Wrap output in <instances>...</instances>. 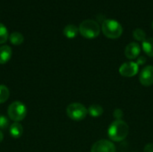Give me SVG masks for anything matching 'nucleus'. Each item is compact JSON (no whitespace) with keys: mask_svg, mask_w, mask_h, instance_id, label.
Instances as JSON below:
<instances>
[{"mask_svg":"<svg viewBox=\"0 0 153 152\" xmlns=\"http://www.w3.org/2000/svg\"><path fill=\"white\" fill-rule=\"evenodd\" d=\"M129 133V126L123 120H115L108 126V135L112 142H120L124 141Z\"/></svg>","mask_w":153,"mask_h":152,"instance_id":"nucleus-1","label":"nucleus"},{"mask_svg":"<svg viewBox=\"0 0 153 152\" xmlns=\"http://www.w3.org/2000/svg\"><path fill=\"white\" fill-rule=\"evenodd\" d=\"M101 30L107 38L116 39L122 35L123 27L117 21L112 19H106L102 22Z\"/></svg>","mask_w":153,"mask_h":152,"instance_id":"nucleus-2","label":"nucleus"},{"mask_svg":"<svg viewBox=\"0 0 153 152\" xmlns=\"http://www.w3.org/2000/svg\"><path fill=\"white\" fill-rule=\"evenodd\" d=\"M80 34L85 39H95L100 33V27L94 20H85L79 26Z\"/></svg>","mask_w":153,"mask_h":152,"instance_id":"nucleus-3","label":"nucleus"},{"mask_svg":"<svg viewBox=\"0 0 153 152\" xmlns=\"http://www.w3.org/2000/svg\"><path fill=\"white\" fill-rule=\"evenodd\" d=\"M7 115L11 120H13L14 122H20L26 117L27 108L22 102H21L19 100L13 101L8 107Z\"/></svg>","mask_w":153,"mask_h":152,"instance_id":"nucleus-4","label":"nucleus"},{"mask_svg":"<svg viewBox=\"0 0 153 152\" xmlns=\"http://www.w3.org/2000/svg\"><path fill=\"white\" fill-rule=\"evenodd\" d=\"M66 114L69 118L74 121H82L88 115V109L85 108L84 105L74 102L67 106L66 108Z\"/></svg>","mask_w":153,"mask_h":152,"instance_id":"nucleus-5","label":"nucleus"},{"mask_svg":"<svg viewBox=\"0 0 153 152\" xmlns=\"http://www.w3.org/2000/svg\"><path fill=\"white\" fill-rule=\"evenodd\" d=\"M139 65L136 62H126L119 67V73L124 77H134L138 73Z\"/></svg>","mask_w":153,"mask_h":152,"instance_id":"nucleus-6","label":"nucleus"},{"mask_svg":"<svg viewBox=\"0 0 153 152\" xmlns=\"http://www.w3.org/2000/svg\"><path fill=\"white\" fill-rule=\"evenodd\" d=\"M91 152H116V146L108 140H100L92 145Z\"/></svg>","mask_w":153,"mask_h":152,"instance_id":"nucleus-7","label":"nucleus"},{"mask_svg":"<svg viewBox=\"0 0 153 152\" xmlns=\"http://www.w3.org/2000/svg\"><path fill=\"white\" fill-rule=\"evenodd\" d=\"M139 81L142 85L150 87L153 84V66L147 65L140 73Z\"/></svg>","mask_w":153,"mask_h":152,"instance_id":"nucleus-8","label":"nucleus"},{"mask_svg":"<svg viewBox=\"0 0 153 152\" xmlns=\"http://www.w3.org/2000/svg\"><path fill=\"white\" fill-rule=\"evenodd\" d=\"M140 53H141V47L136 42L129 43L125 48V56H126V58L130 60L137 58Z\"/></svg>","mask_w":153,"mask_h":152,"instance_id":"nucleus-9","label":"nucleus"},{"mask_svg":"<svg viewBox=\"0 0 153 152\" xmlns=\"http://www.w3.org/2000/svg\"><path fill=\"white\" fill-rule=\"evenodd\" d=\"M12 48L7 45H4L0 47V65L6 64L12 57Z\"/></svg>","mask_w":153,"mask_h":152,"instance_id":"nucleus-10","label":"nucleus"},{"mask_svg":"<svg viewBox=\"0 0 153 152\" xmlns=\"http://www.w3.org/2000/svg\"><path fill=\"white\" fill-rule=\"evenodd\" d=\"M22 131H23L22 125L19 122H14L10 125L9 133L13 138H15V139L20 138L22 134Z\"/></svg>","mask_w":153,"mask_h":152,"instance_id":"nucleus-11","label":"nucleus"},{"mask_svg":"<svg viewBox=\"0 0 153 152\" xmlns=\"http://www.w3.org/2000/svg\"><path fill=\"white\" fill-rule=\"evenodd\" d=\"M79 32V28H77L75 25L74 24H68L65 27L64 30H63V33L64 35L68 38V39H74L77 36Z\"/></svg>","mask_w":153,"mask_h":152,"instance_id":"nucleus-12","label":"nucleus"},{"mask_svg":"<svg viewBox=\"0 0 153 152\" xmlns=\"http://www.w3.org/2000/svg\"><path fill=\"white\" fill-rule=\"evenodd\" d=\"M103 108L99 104H92L88 108V113L92 117H100L103 114Z\"/></svg>","mask_w":153,"mask_h":152,"instance_id":"nucleus-13","label":"nucleus"},{"mask_svg":"<svg viewBox=\"0 0 153 152\" xmlns=\"http://www.w3.org/2000/svg\"><path fill=\"white\" fill-rule=\"evenodd\" d=\"M143 49L147 56L153 57V38L146 39L143 42Z\"/></svg>","mask_w":153,"mask_h":152,"instance_id":"nucleus-14","label":"nucleus"},{"mask_svg":"<svg viewBox=\"0 0 153 152\" xmlns=\"http://www.w3.org/2000/svg\"><path fill=\"white\" fill-rule=\"evenodd\" d=\"M9 39H10V42L13 44V45H15V46H18V45H21L22 44L23 40H24V38H23V35L20 32H13L10 36H9Z\"/></svg>","mask_w":153,"mask_h":152,"instance_id":"nucleus-15","label":"nucleus"},{"mask_svg":"<svg viewBox=\"0 0 153 152\" xmlns=\"http://www.w3.org/2000/svg\"><path fill=\"white\" fill-rule=\"evenodd\" d=\"M10 96V91L5 85L0 84V104L4 103Z\"/></svg>","mask_w":153,"mask_h":152,"instance_id":"nucleus-16","label":"nucleus"},{"mask_svg":"<svg viewBox=\"0 0 153 152\" xmlns=\"http://www.w3.org/2000/svg\"><path fill=\"white\" fill-rule=\"evenodd\" d=\"M133 36L134 38V39H136L137 41H144L146 39V33L144 32L143 30L142 29H135L133 32Z\"/></svg>","mask_w":153,"mask_h":152,"instance_id":"nucleus-17","label":"nucleus"},{"mask_svg":"<svg viewBox=\"0 0 153 152\" xmlns=\"http://www.w3.org/2000/svg\"><path fill=\"white\" fill-rule=\"evenodd\" d=\"M9 36L7 28L3 23H0V44H4V42H6Z\"/></svg>","mask_w":153,"mask_h":152,"instance_id":"nucleus-18","label":"nucleus"},{"mask_svg":"<svg viewBox=\"0 0 153 152\" xmlns=\"http://www.w3.org/2000/svg\"><path fill=\"white\" fill-rule=\"evenodd\" d=\"M9 126V120L4 115H0V130H4Z\"/></svg>","mask_w":153,"mask_h":152,"instance_id":"nucleus-19","label":"nucleus"},{"mask_svg":"<svg viewBox=\"0 0 153 152\" xmlns=\"http://www.w3.org/2000/svg\"><path fill=\"white\" fill-rule=\"evenodd\" d=\"M113 116L115 117L116 120H122V117L124 116V113L122 111V109L120 108H116L114 110V113H113Z\"/></svg>","mask_w":153,"mask_h":152,"instance_id":"nucleus-20","label":"nucleus"},{"mask_svg":"<svg viewBox=\"0 0 153 152\" xmlns=\"http://www.w3.org/2000/svg\"><path fill=\"white\" fill-rule=\"evenodd\" d=\"M144 152H153V143H148L144 147Z\"/></svg>","mask_w":153,"mask_h":152,"instance_id":"nucleus-21","label":"nucleus"},{"mask_svg":"<svg viewBox=\"0 0 153 152\" xmlns=\"http://www.w3.org/2000/svg\"><path fill=\"white\" fill-rule=\"evenodd\" d=\"M146 63V58L144 57V56H140L138 59H137V61H136V64L140 66V65H143V64H145Z\"/></svg>","mask_w":153,"mask_h":152,"instance_id":"nucleus-22","label":"nucleus"},{"mask_svg":"<svg viewBox=\"0 0 153 152\" xmlns=\"http://www.w3.org/2000/svg\"><path fill=\"white\" fill-rule=\"evenodd\" d=\"M3 140H4V134H3V133L1 132V130H0V142H1Z\"/></svg>","mask_w":153,"mask_h":152,"instance_id":"nucleus-23","label":"nucleus"},{"mask_svg":"<svg viewBox=\"0 0 153 152\" xmlns=\"http://www.w3.org/2000/svg\"><path fill=\"white\" fill-rule=\"evenodd\" d=\"M152 29H153V22H152Z\"/></svg>","mask_w":153,"mask_h":152,"instance_id":"nucleus-24","label":"nucleus"}]
</instances>
